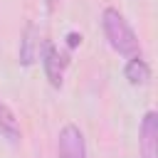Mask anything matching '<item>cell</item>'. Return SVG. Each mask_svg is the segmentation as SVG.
Wrapping results in <instances>:
<instances>
[{
  "instance_id": "cell-8",
  "label": "cell",
  "mask_w": 158,
  "mask_h": 158,
  "mask_svg": "<svg viewBox=\"0 0 158 158\" xmlns=\"http://www.w3.org/2000/svg\"><path fill=\"white\" fill-rule=\"evenodd\" d=\"M67 44H69V47H77V44H81V35H77V32H69V35H67Z\"/></svg>"
},
{
  "instance_id": "cell-5",
  "label": "cell",
  "mask_w": 158,
  "mask_h": 158,
  "mask_svg": "<svg viewBox=\"0 0 158 158\" xmlns=\"http://www.w3.org/2000/svg\"><path fill=\"white\" fill-rule=\"evenodd\" d=\"M123 77L128 79L131 86H146L151 81V67L141 54L138 57H128V62L123 67Z\"/></svg>"
},
{
  "instance_id": "cell-2",
  "label": "cell",
  "mask_w": 158,
  "mask_h": 158,
  "mask_svg": "<svg viewBox=\"0 0 158 158\" xmlns=\"http://www.w3.org/2000/svg\"><path fill=\"white\" fill-rule=\"evenodd\" d=\"M57 153H59V158H89L84 131L74 123L62 126V131L57 136Z\"/></svg>"
},
{
  "instance_id": "cell-7",
  "label": "cell",
  "mask_w": 158,
  "mask_h": 158,
  "mask_svg": "<svg viewBox=\"0 0 158 158\" xmlns=\"http://www.w3.org/2000/svg\"><path fill=\"white\" fill-rule=\"evenodd\" d=\"M0 136H5L10 143H17L22 138V128L17 123V116L12 114V109L7 104L0 101Z\"/></svg>"
},
{
  "instance_id": "cell-4",
  "label": "cell",
  "mask_w": 158,
  "mask_h": 158,
  "mask_svg": "<svg viewBox=\"0 0 158 158\" xmlns=\"http://www.w3.org/2000/svg\"><path fill=\"white\" fill-rule=\"evenodd\" d=\"M138 153L141 158H158V114L146 111L138 126Z\"/></svg>"
},
{
  "instance_id": "cell-1",
  "label": "cell",
  "mask_w": 158,
  "mask_h": 158,
  "mask_svg": "<svg viewBox=\"0 0 158 158\" xmlns=\"http://www.w3.org/2000/svg\"><path fill=\"white\" fill-rule=\"evenodd\" d=\"M101 30H104L109 47L114 52H118L121 57H138L141 54V42L136 37L133 27L116 7H106L101 12Z\"/></svg>"
},
{
  "instance_id": "cell-6",
  "label": "cell",
  "mask_w": 158,
  "mask_h": 158,
  "mask_svg": "<svg viewBox=\"0 0 158 158\" xmlns=\"http://www.w3.org/2000/svg\"><path fill=\"white\" fill-rule=\"evenodd\" d=\"M40 52H42V47H40L37 27L35 25H27L25 27V35H22V44H20V64H25V67L32 64Z\"/></svg>"
},
{
  "instance_id": "cell-3",
  "label": "cell",
  "mask_w": 158,
  "mask_h": 158,
  "mask_svg": "<svg viewBox=\"0 0 158 158\" xmlns=\"http://www.w3.org/2000/svg\"><path fill=\"white\" fill-rule=\"evenodd\" d=\"M40 59H42V67H44V77L49 79L52 86H62L64 81V69L69 64L67 54H62L52 42H44L42 44V52H40Z\"/></svg>"
}]
</instances>
